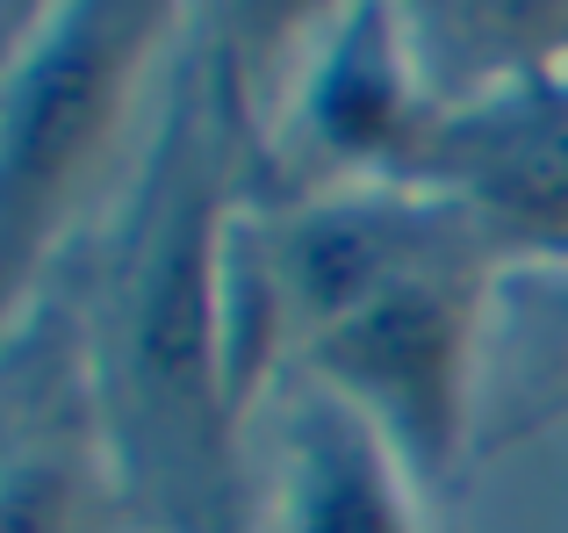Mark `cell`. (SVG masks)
Returning <instances> with one entry per match:
<instances>
[{
    "mask_svg": "<svg viewBox=\"0 0 568 533\" xmlns=\"http://www.w3.org/2000/svg\"><path fill=\"white\" fill-rule=\"evenodd\" d=\"M109 14H72L65 37L43 43V58L22 72L8 101V224H14V245H22L29 217L43 210V195L58 188V173L80 159V144L94 138L101 123V101H109V37L94 29Z\"/></svg>",
    "mask_w": 568,
    "mask_h": 533,
    "instance_id": "1",
    "label": "cell"
},
{
    "mask_svg": "<svg viewBox=\"0 0 568 533\" xmlns=\"http://www.w3.org/2000/svg\"><path fill=\"white\" fill-rule=\"evenodd\" d=\"M138 368L152 390L159 419H173V433H187V419L209 411V310H202V202L181 195V210L166 217L159 260L144 274L138 303Z\"/></svg>",
    "mask_w": 568,
    "mask_h": 533,
    "instance_id": "2",
    "label": "cell"
},
{
    "mask_svg": "<svg viewBox=\"0 0 568 533\" xmlns=\"http://www.w3.org/2000/svg\"><path fill=\"white\" fill-rule=\"evenodd\" d=\"M303 533H396L375 469L353 447H317L310 491H303Z\"/></svg>",
    "mask_w": 568,
    "mask_h": 533,
    "instance_id": "3",
    "label": "cell"
}]
</instances>
